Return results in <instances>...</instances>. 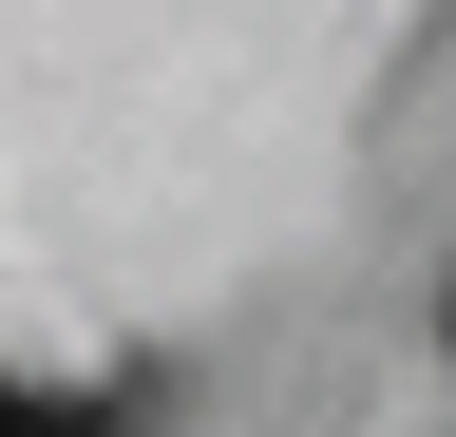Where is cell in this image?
<instances>
[{
	"label": "cell",
	"instance_id": "obj_1",
	"mask_svg": "<svg viewBox=\"0 0 456 437\" xmlns=\"http://www.w3.org/2000/svg\"><path fill=\"white\" fill-rule=\"evenodd\" d=\"M0 437H114V400H20L0 380Z\"/></svg>",
	"mask_w": 456,
	"mask_h": 437
},
{
	"label": "cell",
	"instance_id": "obj_2",
	"mask_svg": "<svg viewBox=\"0 0 456 437\" xmlns=\"http://www.w3.org/2000/svg\"><path fill=\"white\" fill-rule=\"evenodd\" d=\"M437 343H456V323H437Z\"/></svg>",
	"mask_w": 456,
	"mask_h": 437
}]
</instances>
